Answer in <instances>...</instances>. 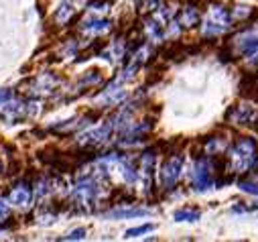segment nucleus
Instances as JSON below:
<instances>
[{"label": "nucleus", "mask_w": 258, "mask_h": 242, "mask_svg": "<svg viewBox=\"0 0 258 242\" xmlns=\"http://www.w3.org/2000/svg\"><path fill=\"white\" fill-rule=\"evenodd\" d=\"M240 190H242V192H248V194H252V196H258V184H252V181H242Z\"/></svg>", "instance_id": "9d476101"}, {"label": "nucleus", "mask_w": 258, "mask_h": 242, "mask_svg": "<svg viewBox=\"0 0 258 242\" xmlns=\"http://www.w3.org/2000/svg\"><path fill=\"white\" fill-rule=\"evenodd\" d=\"M108 27H110L108 21H90V23L86 25V29H88L90 33H104V31H108Z\"/></svg>", "instance_id": "6e6552de"}, {"label": "nucleus", "mask_w": 258, "mask_h": 242, "mask_svg": "<svg viewBox=\"0 0 258 242\" xmlns=\"http://www.w3.org/2000/svg\"><path fill=\"white\" fill-rule=\"evenodd\" d=\"M84 236H86V230H84V228H80V230H74L72 234H68V236H66V240H82Z\"/></svg>", "instance_id": "f8f14e48"}, {"label": "nucleus", "mask_w": 258, "mask_h": 242, "mask_svg": "<svg viewBox=\"0 0 258 242\" xmlns=\"http://www.w3.org/2000/svg\"><path fill=\"white\" fill-rule=\"evenodd\" d=\"M147 214V210H116V212H112L110 216L112 218H133V216H145Z\"/></svg>", "instance_id": "1a4fd4ad"}, {"label": "nucleus", "mask_w": 258, "mask_h": 242, "mask_svg": "<svg viewBox=\"0 0 258 242\" xmlns=\"http://www.w3.org/2000/svg\"><path fill=\"white\" fill-rule=\"evenodd\" d=\"M198 19H200V13H198L196 9H185V11H183V15H181V23H183L185 27L196 25V23H198Z\"/></svg>", "instance_id": "0eeeda50"}, {"label": "nucleus", "mask_w": 258, "mask_h": 242, "mask_svg": "<svg viewBox=\"0 0 258 242\" xmlns=\"http://www.w3.org/2000/svg\"><path fill=\"white\" fill-rule=\"evenodd\" d=\"M228 27H230V15L224 11V7H212L204 25V35H220L228 31Z\"/></svg>", "instance_id": "f03ea898"}, {"label": "nucleus", "mask_w": 258, "mask_h": 242, "mask_svg": "<svg viewBox=\"0 0 258 242\" xmlns=\"http://www.w3.org/2000/svg\"><path fill=\"white\" fill-rule=\"evenodd\" d=\"M200 218H202V214L196 208H183V210L175 212V220L177 222H198Z\"/></svg>", "instance_id": "423d86ee"}, {"label": "nucleus", "mask_w": 258, "mask_h": 242, "mask_svg": "<svg viewBox=\"0 0 258 242\" xmlns=\"http://www.w3.org/2000/svg\"><path fill=\"white\" fill-rule=\"evenodd\" d=\"M250 64H252V66H258V49L250 53Z\"/></svg>", "instance_id": "4468645a"}, {"label": "nucleus", "mask_w": 258, "mask_h": 242, "mask_svg": "<svg viewBox=\"0 0 258 242\" xmlns=\"http://www.w3.org/2000/svg\"><path fill=\"white\" fill-rule=\"evenodd\" d=\"M9 212H11V210H9V206H7L3 200H0V220H5V218L9 216Z\"/></svg>", "instance_id": "ddd939ff"}, {"label": "nucleus", "mask_w": 258, "mask_h": 242, "mask_svg": "<svg viewBox=\"0 0 258 242\" xmlns=\"http://www.w3.org/2000/svg\"><path fill=\"white\" fill-rule=\"evenodd\" d=\"M181 169H183V159H181V157H173V159H169V161L165 163L163 173H161L165 188H173V186H175V181H177L179 175H181Z\"/></svg>", "instance_id": "7ed1b4c3"}, {"label": "nucleus", "mask_w": 258, "mask_h": 242, "mask_svg": "<svg viewBox=\"0 0 258 242\" xmlns=\"http://www.w3.org/2000/svg\"><path fill=\"white\" fill-rule=\"evenodd\" d=\"M11 98V92H0V104H3L5 100H9Z\"/></svg>", "instance_id": "2eb2a0df"}, {"label": "nucleus", "mask_w": 258, "mask_h": 242, "mask_svg": "<svg viewBox=\"0 0 258 242\" xmlns=\"http://www.w3.org/2000/svg\"><path fill=\"white\" fill-rule=\"evenodd\" d=\"M153 230V226L151 224H147V226H141V228H135V230H128L126 232V238H135V236H139V234H145V232H151Z\"/></svg>", "instance_id": "9b49d317"}, {"label": "nucleus", "mask_w": 258, "mask_h": 242, "mask_svg": "<svg viewBox=\"0 0 258 242\" xmlns=\"http://www.w3.org/2000/svg\"><path fill=\"white\" fill-rule=\"evenodd\" d=\"M193 179H196V190L204 192L208 190L212 184H214V179H212V171H210V165L206 159L198 161L196 165V171H193Z\"/></svg>", "instance_id": "20e7f679"}, {"label": "nucleus", "mask_w": 258, "mask_h": 242, "mask_svg": "<svg viewBox=\"0 0 258 242\" xmlns=\"http://www.w3.org/2000/svg\"><path fill=\"white\" fill-rule=\"evenodd\" d=\"M31 188L29 186H17L13 192H11V204L15 206H29L31 202Z\"/></svg>", "instance_id": "39448f33"}, {"label": "nucleus", "mask_w": 258, "mask_h": 242, "mask_svg": "<svg viewBox=\"0 0 258 242\" xmlns=\"http://www.w3.org/2000/svg\"><path fill=\"white\" fill-rule=\"evenodd\" d=\"M230 157H232V165L238 173L250 169L256 161V143L252 139H240L232 151H230Z\"/></svg>", "instance_id": "f257e3e1"}]
</instances>
